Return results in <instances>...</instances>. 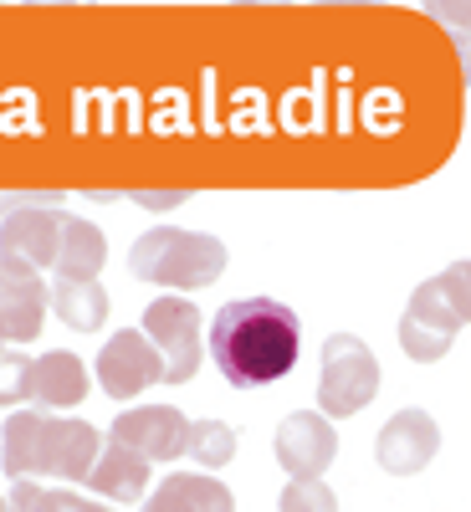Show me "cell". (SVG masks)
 Wrapping results in <instances>:
<instances>
[{"instance_id":"14","label":"cell","mask_w":471,"mask_h":512,"mask_svg":"<svg viewBox=\"0 0 471 512\" xmlns=\"http://www.w3.org/2000/svg\"><path fill=\"white\" fill-rule=\"evenodd\" d=\"M144 512H236V497L210 472H175L154 487Z\"/></svg>"},{"instance_id":"23","label":"cell","mask_w":471,"mask_h":512,"mask_svg":"<svg viewBox=\"0 0 471 512\" xmlns=\"http://www.w3.org/2000/svg\"><path fill=\"white\" fill-rule=\"evenodd\" d=\"M441 26H451L456 36H471V6H451V0H436V6H425Z\"/></svg>"},{"instance_id":"11","label":"cell","mask_w":471,"mask_h":512,"mask_svg":"<svg viewBox=\"0 0 471 512\" xmlns=\"http://www.w3.org/2000/svg\"><path fill=\"white\" fill-rule=\"evenodd\" d=\"M47 303L52 292L41 272L0 256V344H31L41 333V318H47Z\"/></svg>"},{"instance_id":"20","label":"cell","mask_w":471,"mask_h":512,"mask_svg":"<svg viewBox=\"0 0 471 512\" xmlns=\"http://www.w3.org/2000/svg\"><path fill=\"white\" fill-rule=\"evenodd\" d=\"M31 400V359L16 349H0V405Z\"/></svg>"},{"instance_id":"8","label":"cell","mask_w":471,"mask_h":512,"mask_svg":"<svg viewBox=\"0 0 471 512\" xmlns=\"http://www.w3.org/2000/svg\"><path fill=\"white\" fill-rule=\"evenodd\" d=\"M185 436H190V425H185V415L175 405H139V410H123L108 425V441L139 451L149 466L185 456Z\"/></svg>"},{"instance_id":"2","label":"cell","mask_w":471,"mask_h":512,"mask_svg":"<svg viewBox=\"0 0 471 512\" xmlns=\"http://www.w3.org/2000/svg\"><path fill=\"white\" fill-rule=\"evenodd\" d=\"M103 451V436L88 420H62L47 410H16L0 436V466L11 482L36 477H62V482H88L93 461Z\"/></svg>"},{"instance_id":"19","label":"cell","mask_w":471,"mask_h":512,"mask_svg":"<svg viewBox=\"0 0 471 512\" xmlns=\"http://www.w3.org/2000/svg\"><path fill=\"white\" fill-rule=\"evenodd\" d=\"M185 456L200 461L205 472H216L236 456V431L226 420H190V436H185Z\"/></svg>"},{"instance_id":"6","label":"cell","mask_w":471,"mask_h":512,"mask_svg":"<svg viewBox=\"0 0 471 512\" xmlns=\"http://www.w3.org/2000/svg\"><path fill=\"white\" fill-rule=\"evenodd\" d=\"M144 338L164 359V384H190L200 374V308L190 297H154L144 308Z\"/></svg>"},{"instance_id":"12","label":"cell","mask_w":471,"mask_h":512,"mask_svg":"<svg viewBox=\"0 0 471 512\" xmlns=\"http://www.w3.org/2000/svg\"><path fill=\"white\" fill-rule=\"evenodd\" d=\"M0 256L31 267V272L57 267V256H62V216L47 210V205L6 216V221H0Z\"/></svg>"},{"instance_id":"15","label":"cell","mask_w":471,"mask_h":512,"mask_svg":"<svg viewBox=\"0 0 471 512\" xmlns=\"http://www.w3.org/2000/svg\"><path fill=\"white\" fill-rule=\"evenodd\" d=\"M88 487L103 492L108 502H139L144 487H149V461H144L139 451H128V446H118V441L103 436V451H98V461H93Z\"/></svg>"},{"instance_id":"1","label":"cell","mask_w":471,"mask_h":512,"mask_svg":"<svg viewBox=\"0 0 471 512\" xmlns=\"http://www.w3.org/2000/svg\"><path fill=\"white\" fill-rule=\"evenodd\" d=\"M303 349V323L277 297H241L210 318V359L236 390L277 384Z\"/></svg>"},{"instance_id":"4","label":"cell","mask_w":471,"mask_h":512,"mask_svg":"<svg viewBox=\"0 0 471 512\" xmlns=\"http://www.w3.org/2000/svg\"><path fill=\"white\" fill-rule=\"evenodd\" d=\"M379 395V364L364 338L333 333L323 344V379H318V410L323 415H359Z\"/></svg>"},{"instance_id":"22","label":"cell","mask_w":471,"mask_h":512,"mask_svg":"<svg viewBox=\"0 0 471 512\" xmlns=\"http://www.w3.org/2000/svg\"><path fill=\"white\" fill-rule=\"evenodd\" d=\"M441 282L451 287V297L461 303V313H466V323H471V262H451V267L441 272Z\"/></svg>"},{"instance_id":"17","label":"cell","mask_w":471,"mask_h":512,"mask_svg":"<svg viewBox=\"0 0 471 512\" xmlns=\"http://www.w3.org/2000/svg\"><path fill=\"white\" fill-rule=\"evenodd\" d=\"M52 308H57V318L67 328L98 333L103 318H108V292H103V282H67V277H57L52 282Z\"/></svg>"},{"instance_id":"5","label":"cell","mask_w":471,"mask_h":512,"mask_svg":"<svg viewBox=\"0 0 471 512\" xmlns=\"http://www.w3.org/2000/svg\"><path fill=\"white\" fill-rule=\"evenodd\" d=\"M461 323H466V313H461V303L451 297V287H446L441 277H431V282L415 287L410 308H405V318H400V349H405L415 364H436V359L451 354Z\"/></svg>"},{"instance_id":"13","label":"cell","mask_w":471,"mask_h":512,"mask_svg":"<svg viewBox=\"0 0 471 512\" xmlns=\"http://www.w3.org/2000/svg\"><path fill=\"white\" fill-rule=\"evenodd\" d=\"M88 369H82L77 354L57 349V354H41L31 359V410H72L88 400Z\"/></svg>"},{"instance_id":"16","label":"cell","mask_w":471,"mask_h":512,"mask_svg":"<svg viewBox=\"0 0 471 512\" xmlns=\"http://www.w3.org/2000/svg\"><path fill=\"white\" fill-rule=\"evenodd\" d=\"M103 256H108V241H103V231H98L93 221L62 216V256H57V277H67V282H98Z\"/></svg>"},{"instance_id":"24","label":"cell","mask_w":471,"mask_h":512,"mask_svg":"<svg viewBox=\"0 0 471 512\" xmlns=\"http://www.w3.org/2000/svg\"><path fill=\"white\" fill-rule=\"evenodd\" d=\"M0 512H11V502H6V497H0Z\"/></svg>"},{"instance_id":"9","label":"cell","mask_w":471,"mask_h":512,"mask_svg":"<svg viewBox=\"0 0 471 512\" xmlns=\"http://www.w3.org/2000/svg\"><path fill=\"white\" fill-rule=\"evenodd\" d=\"M441 451V425L425 415V410H400L384 420V431L374 441V461L384 466L390 477H415L431 466V456Z\"/></svg>"},{"instance_id":"21","label":"cell","mask_w":471,"mask_h":512,"mask_svg":"<svg viewBox=\"0 0 471 512\" xmlns=\"http://www.w3.org/2000/svg\"><path fill=\"white\" fill-rule=\"evenodd\" d=\"M282 512H338V497L323 482H287L277 497Z\"/></svg>"},{"instance_id":"7","label":"cell","mask_w":471,"mask_h":512,"mask_svg":"<svg viewBox=\"0 0 471 512\" xmlns=\"http://www.w3.org/2000/svg\"><path fill=\"white\" fill-rule=\"evenodd\" d=\"M98 379H103V395L134 400V395L149 390V384H164V359L144 338V328H123L98 354Z\"/></svg>"},{"instance_id":"3","label":"cell","mask_w":471,"mask_h":512,"mask_svg":"<svg viewBox=\"0 0 471 512\" xmlns=\"http://www.w3.org/2000/svg\"><path fill=\"white\" fill-rule=\"evenodd\" d=\"M231 262L226 241L205 236V231H180V226H154L134 241L128 251V272L139 282H159V287H180V292H195V287H210Z\"/></svg>"},{"instance_id":"10","label":"cell","mask_w":471,"mask_h":512,"mask_svg":"<svg viewBox=\"0 0 471 512\" xmlns=\"http://www.w3.org/2000/svg\"><path fill=\"white\" fill-rule=\"evenodd\" d=\"M338 456V436L333 425L313 410H297L277 425V461L287 466L292 482H323V472Z\"/></svg>"},{"instance_id":"18","label":"cell","mask_w":471,"mask_h":512,"mask_svg":"<svg viewBox=\"0 0 471 512\" xmlns=\"http://www.w3.org/2000/svg\"><path fill=\"white\" fill-rule=\"evenodd\" d=\"M6 502H11V512H113L103 502H88V497L67 492V487L47 492V487H36V482H11Z\"/></svg>"}]
</instances>
